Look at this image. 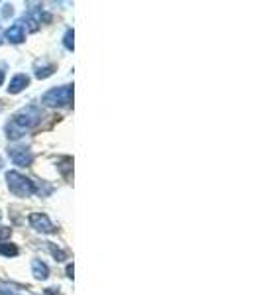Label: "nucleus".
Listing matches in <instances>:
<instances>
[{"label":"nucleus","instance_id":"obj_1","mask_svg":"<svg viewBox=\"0 0 261 295\" xmlns=\"http://www.w3.org/2000/svg\"><path fill=\"white\" fill-rule=\"evenodd\" d=\"M42 110L36 108V106H26L22 108L18 114H14V118L8 122L6 126V136L10 140H20L30 128H34L36 124H40L42 120Z\"/></svg>","mask_w":261,"mask_h":295},{"label":"nucleus","instance_id":"obj_2","mask_svg":"<svg viewBox=\"0 0 261 295\" xmlns=\"http://www.w3.org/2000/svg\"><path fill=\"white\" fill-rule=\"evenodd\" d=\"M6 181H8V189L16 197H30V195H34L38 191L36 185H34V181L28 179L26 175L18 173V172H8L6 173Z\"/></svg>","mask_w":261,"mask_h":295},{"label":"nucleus","instance_id":"obj_3","mask_svg":"<svg viewBox=\"0 0 261 295\" xmlns=\"http://www.w3.org/2000/svg\"><path fill=\"white\" fill-rule=\"evenodd\" d=\"M71 100H73V87L71 85L55 87V89L47 91L42 98V102L47 106H65V104H71Z\"/></svg>","mask_w":261,"mask_h":295},{"label":"nucleus","instance_id":"obj_4","mask_svg":"<svg viewBox=\"0 0 261 295\" xmlns=\"http://www.w3.org/2000/svg\"><path fill=\"white\" fill-rule=\"evenodd\" d=\"M30 224H32V228H36L38 232H53V230H55L53 222H51L49 217L44 215V213H34V215H30Z\"/></svg>","mask_w":261,"mask_h":295},{"label":"nucleus","instance_id":"obj_5","mask_svg":"<svg viewBox=\"0 0 261 295\" xmlns=\"http://www.w3.org/2000/svg\"><path fill=\"white\" fill-rule=\"evenodd\" d=\"M10 160L16 164V166H30L34 162V156L28 148H10Z\"/></svg>","mask_w":261,"mask_h":295},{"label":"nucleus","instance_id":"obj_6","mask_svg":"<svg viewBox=\"0 0 261 295\" xmlns=\"http://www.w3.org/2000/svg\"><path fill=\"white\" fill-rule=\"evenodd\" d=\"M6 40L10 44H22L26 40V32H24V26L22 24H14L6 30Z\"/></svg>","mask_w":261,"mask_h":295},{"label":"nucleus","instance_id":"obj_7","mask_svg":"<svg viewBox=\"0 0 261 295\" xmlns=\"http://www.w3.org/2000/svg\"><path fill=\"white\" fill-rule=\"evenodd\" d=\"M28 85H30V77H28V75H16V77L10 81V87H8V91L16 95V93L24 91Z\"/></svg>","mask_w":261,"mask_h":295},{"label":"nucleus","instance_id":"obj_8","mask_svg":"<svg viewBox=\"0 0 261 295\" xmlns=\"http://www.w3.org/2000/svg\"><path fill=\"white\" fill-rule=\"evenodd\" d=\"M32 271H34V277L36 279H45L49 275V268L42 262V260H34L32 262Z\"/></svg>","mask_w":261,"mask_h":295},{"label":"nucleus","instance_id":"obj_9","mask_svg":"<svg viewBox=\"0 0 261 295\" xmlns=\"http://www.w3.org/2000/svg\"><path fill=\"white\" fill-rule=\"evenodd\" d=\"M0 254L4 256H16L18 254V248L14 244H0Z\"/></svg>","mask_w":261,"mask_h":295},{"label":"nucleus","instance_id":"obj_10","mask_svg":"<svg viewBox=\"0 0 261 295\" xmlns=\"http://www.w3.org/2000/svg\"><path fill=\"white\" fill-rule=\"evenodd\" d=\"M65 48L67 49H73V30H69L65 34Z\"/></svg>","mask_w":261,"mask_h":295},{"label":"nucleus","instance_id":"obj_11","mask_svg":"<svg viewBox=\"0 0 261 295\" xmlns=\"http://www.w3.org/2000/svg\"><path fill=\"white\" fill-rule=\"evenodd\" d=\"M10 234H12V230H10V228H6V226H0V240H6V238H10Z\"/></svg>","mask_w":261,"mask_h":295},{"label":"nucleus","instance_id":"obj_12","mask_svg":"<svg viewBox=\"0 0 261 295\" xmlns=\"http://www.w3.org/2000/svg\"><path fill=\"white\" fill-rule=\"evenodd\" d=\"M2 83H4V73L0 71V85H2Z\"/></svg>","mask_w":261,"mask_h":295},{"label":"nucleus","instance_id":"obj_13","mask_svg":"<svg viewBox=\"0 0 261 295\" xmlns=\"http://www.w3.org/2000/svg\"><path fill=\"white\" fill-rule=\"evenodd\" d=\"M0 38H2V34H0ZM0 44H2V40H0Z\"/></svg>","mask_w":261,"mask_h":295}]
</instances>
